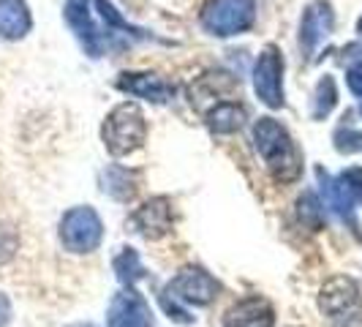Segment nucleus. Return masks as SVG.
<instances>
[{"label":"nucleus","instance_id":"f03ea898","mask_svg":"<svg viewBox=\"0 0 362 327\" xmlns=\"http://www.w3.org/2000/svg\"><path fill=\"white\" fill-rule=\"evenodd\" d=\"M101 139H104V145H107V150L115 159L139 150L147 139V123H145L142 109L136 107L134 101L117 104V107L104 117Z\"/></svg>","mask_w":362,"mask_h":327},{"label":"nucleus","instance_id":"9d476101","mask_svg":"<svg viewBox=\"0 0 362 327\" xmlns=\"http://www.w3.org/2000/svg\"><path fill=\"white\" fill-rule=\"evenodd\" d=\"M131 226L147 240H158V237L172 232V202L166 197H153L145 205H139L131 216Z\"/></svg>","mask_w":362,"mask_h":327},{"label":"nucleus","instance_id":"4468645a","mask_svg":"<svg viewBox=\"0 0 362 327\" xmlns=\"http://www.w3.org/2000/svg\"><path fill=\"white\" fill-rule=\"evenodd\" d=\"M30 8L25 0H0V38L17 41L30 33Z\"/></svg>","mask_w":362,"mask_h":327},{"label":"nucleus","instance_id":"9b49d317","mask_svg":"<svg viewBox=\"0 0 362 327\" xmlns=\"http://www.w3.org/2000/svg\"><path fill=\"white\" fill-rule=\"evenodd\" d=\"M117 88L128 96H136V98H145V101H153V104H166L172 96H175V88L172 82H166L163 76L150 71H126L117 76Z\"/></svg>","mask_w":362,"mask_h":327},{"label":"nucleus","instance_id":"393cba45","mask_svg":"<svg viewBox=\"0 0 362 327\" xmlns=\"http://www.w3.org/2000/svg\"><path fill=\"white\" fill-rule=\"evenodd\" d=\"M8 316H11V306H8V297L0 294V327L8 325Z\"/></svg>","mask_w":362,"mask_h":327},{"label":"nucleus","instance_id":"1a4fd4ad","mask_svg":"<svg viewBox=\"0 0 362 327\" xmlns=\"http://www.w3.org/2000/svg\"><path fill=\"white\" fill-rule=\"evenodd\" d=\"M107 327H153V314L139 292L123 289L112 297L107 311Z\"/></svg>","mask_w":362,"mask_h":327},{"label":"nucleus","instance_id":"bb28decb","mask_svg":"<svg viewBox=\"0 0 362 327\" xmlns=\"http://www.w3.org/2000/svg\"><path fill=\"white\" fill-rule=\"evenodd\" d=\"M71 327H93V325H71Z\"/></svg>","mask_w":362,"mask_h":327},{"label":"nucleus","instance_id":"6e6552de","mask_svg":"<svg viewBox=\"0 0 362 327\" xmlns=\"http://www.w3.org/2000/svg\"><path fill=\"white\" fill-rule=\"evenodd\" d=\"M332 25H335V14H332V6L327 0H313L303 11V19H300V50H303L305 57L316 52L319 44L332 33Z\"/></svg>","mask_w":362,"mask_h":327},{"label":"nucleus","instance_id":"a878e982","mask_svg":"<svg viewBox=\"0 0 362 327\" xmlns=\"http://www.w3.org/2000/svg\"><path fill=\"white\" fill-rule=\"evenodd\" d=\"M357 33L362 36V17H360V22H357Z\"/></svg>","mask_w":362,"mask_h":327},{"label":"nucleus","instance_id":"6ab92c4d","mask_svg":"<svg viewBox=\"0 0 362 327\" xmlns=\"http://www.w3.org/2000/svg\"><path fill=\"white\" fill-rule=\"evenodd\" d=\"M115 272L120 278V284H126L128 289L134 287L136 278H142V262H139V254L134 248H123V254L115 259Z\"/></svg>","mask_w":362,"mask_h":327},{"label":"nucleus","instance_id":"f257e3e1","mask_svg":"<svg viewBox=\"0 0 362 327\" xmlns=\"http://www.w3.org/2000/svg\"><path fill=\"white\" fill-rule=\"evenodd\" d=\"M254 145L267 166L270 178L281 185L294 183L303 175V153L291 134L272 117H259L254 126Z\"/></svg>","mask_w":362,"mask_h":327},{"label":"nucleus","instance_id":"39448f33","mask_svg":"<svg viewBox=\"0 0 362 327\" xmlns=\"http://www.w3.org/2000/svg\"><path fill=\"white\" fill-rule=\"evenodd\" d=\"M104 240V224L101 216L90 205L71 207L60 221V243L71 254H90Z\"/></svg>","mask_w":362,"mask_h":327},{"label":"nucleus","instance_id":"aec40b11","mask_svg":"<svg viewBox=\"0 0 362 327\" xmlns=\"http://www.w3.org/2000/svg\"><path fill=\"white\" fill-rule=\"evenodd\" d=\"M338 101V91H335V79L332 76H325L319 85H316V93H313V117L322 120L327 117L332 107Z\"/></svg>","mask_w":362,"mask_h":327},{"label":"nucleus","instance_id":"7ed1b4c3","mask_svg":"<svg viewBox=\"0 0 362 327\" xmlns=\"http://www.w3.org/2000/svg\"><path fill=\"white\" fill-rule=\"evenodd\" d=\"M319 309L332 327L362 325V292L349 275L329 278L319 292Z\"/></svg>","mask_w":362,"mask_h":327},{"label":"nucleus","instance_id":"b1692460","mask_svg":"<svg viewBox=\"0 0 362 327\" xmlns=\"http://www.w3.org/2000/svg\"><path fill=\"white\" fill-rule=\"evenodd\" d=\"M346 82H349L351 93L362 96V63H357V66H351V69H349V74H346Z\"/></svg>","mask_w":362,"mask_h":327},{"label":"nucleus","instance_id":"f3484780","mask_svg":"<svg viewBox=\"0 0 362 327\" xmlns=\"http://www.w3.org/2000/svg\"><path fill=\"white\" fill-rule=\"evenodd\" d=\"M136 175L128 172V169H120V166H112L107 175H104V191H109L115 200L128 202L134 194H136Z\"/></svg>","mask_w":362,"mask_h":327},{"label":"nucleus","instance_id":"4be33fe9","mask_svg":"<svg viewBox=\"0 0 362 327\" xmlns=\"http://www.w3.org/2000/svg\"><path fill=\"white\" fill-rule=\"evenodd\" d=\"M338 178H341V183L346 185V191L351 194V200L362 202V166H351V169L341 172Z\"/></svg>","mask_w":362,"mask_h":327},{"label":"nucleus","instance_id":"423d86ee","mask_svg":"<svg viewBox=\"0 0 362 327\" xmlns=\"http://www.w3.org/2000/svg\"><path fill=\"white\" fill-rule=\"evenodd\" d=\"M254 91L264 107H284V54L275 44H267L256 57Z\"/></svg>","mask_w":362,"mask_h":327},{"label":"nucleus","instance_id":"412c9836","mask_svg":"<svg viewBox=\"0 0 362 327\" xmlns=\"http://www.w3.org/2000/svg\"><path fill=\"white\" fill-rule=\"evenodd\" d=\"M93 3H95V8L101 11L104 22H109L112 28H120V30H126V33H134V36H147V33H142V30H136L134 25H128L126 19L117 14V8H115L109 0H93Z\"/></svg>","mask_w":362,"mask_h":327},{"label":"nucleus","instance_id":"ddd939ff","mask_svg":"<svg viewBox=\"0 0 362 327\" xmlns=\"http://www.w3.org/2000/svg\"><path fill=\"white\" fill-rule=\"evenodd\" d=\"M63 11H66L69 28L76 33L79 44L85 47V52L90 54V57H101L104 44H101V36H98V30H95V25H93V19H90L88 0H66V8H63Z\"/></svg>","mask_w":362,"mask_h":327},{"label":"nucleus","instance_id":"20e7f679","mask_svg":"<svg viewBox=\"0 0 362 327\" xmlns=\"http://www.w3.org/2000/svg\"><path fill=\"white\" fill-rule=\"evenodd\" d=\"M199 22L210 36L218 38L245 33L256 22V0H207Z\"/></svg>","mask_w":362,"mask_h":327},{"label":"nucleus","instance_id":"a211bd4d","mask_svg":"<svg viewBox=\"0 0 362 327\" xmlns=\"http://www.w3.org/2000/svg\"><path fill=\"white\" fill-rule=\"evenodd\" d=\"M297 218H300V224L303 226H308V229H322V224H325V210H322V202L319 197L313 194V191H305L300 200H297Z\"/></svg>","mask_w":362,"mask_h":327},{"label":"nucleus","instance_id":"0eeeda50","mask_svg":"<svg viewBox=\"0 0 362 327\" xmlns=\"http://www.w3.org/2000/svg\"><path fill=\"white\" fill-rule=\"evenodd\" d=\"M218 281L202 268H182L169 284L163 294H169L172 300H182V303H191V306H207L213 303L218 294Z\"/></svg>","mask_w":362,"mask_h":327},{"label":"nucleus","instance_id":"5701e85b","mask_svg":"<svg viewBox=\"0 0 362 327\" xmlns=\"http://www.w3.org/2000/svg\"><path fill=\"white\" fill-rule=\"evenodd\" d=\"M14 248H17V237H14V232L0 226V265H3L6 259L14 256Z\"/></svg>","mask_w":362,"mask_h":327},{"label":"nucleus","instance_id":"cd10ccee","mask_svg":"<svg viewBox=\"0 0 362 327\" xmlns=\"http://www.w3.org/2000/svg\"><path fill=\"white\" fill-rule=\"evenodd\" d=\"M360 112H362V107H360Z\"/></svg>","mask_w":362,"mask_h":327},{"label":"nucleus","instance_id":"2eb2a0df","mask_svg":"<svg viewBox=\"0 0 362 327\" xmlns=\"http://www.w3.org/2000/svg\"><path fill=\"white\" fill-rule=\"evenodd\" d=\"M248 112L237 101H218L216 107L207 112V128L213 134H235L245 126Z\"/></svg>","mask_w":362,"mask_h":327},{"label":"nucleus","instance_id":"dca6fc26","mask_svg":"<svg viewBox=\"0 0 362 327\" xmlns=\"http://www.w3.org/2000/svg\"><path fill=\"white\" fill-rule=\"evenodd\" d=\"M316 175H319V183H322L327 205H329L341 218H349V221H351V210H354L357 202L351 200V194L346 191V185L341 183V178H329L325 169H319Z\"/></svg>","mask_w":362,"mask_h":327},{"label":"nucleus","instance_id":"f8f14e48","mask_svg":"<svg viewBox=\"0 0 362 327\" xmlns=\"http://www.w3.org/2000/svg\"><path fill=\"white\" fill-rule=\"evenodd\" d=\"M275 311L264 297H243L223 316V327H272Z\"/></svg>","mask_w":362,"mask_h":327}]
</instances>
